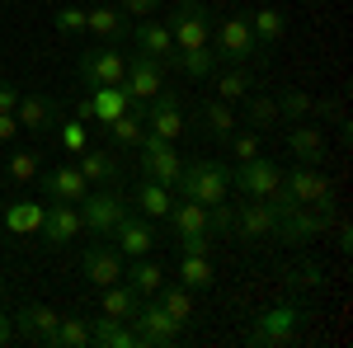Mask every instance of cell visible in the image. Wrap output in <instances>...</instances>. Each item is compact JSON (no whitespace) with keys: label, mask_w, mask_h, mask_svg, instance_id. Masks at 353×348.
<instances>
[{"label":"cell","mask_w":353,"mask_h":348,"mask_svg":"<svg viewBox=\"0 0 353 348\" xmlns=\"http://www.w3.org/2000/svg\"><path fill=\"white\" fill-rule=\"evenodd\" d=\"M283 188H288V198H292L297 207H311V212H321V216H334V188H330V179L316 170V165L288 170V174H283Z\"/></svg>","instance_id":"277c9868"},{"label":"cell","mask_w":353,"mask_h":348,"mask_svg":"<svg viewBox=\"0 0 353 348\" xmlns=\"http://www.w3.org/2000/svg\"><path fill=\"white\" fill-rule=\"evenodd\" d=\"M283 184V170L269 156H250V161H231V188H241L245 198H269L273 188Z\"/></svg>","instance_id":"9c48e42d"},{"label":"cell","mask_w":353,"mask_h":348,"mask_svg":"<svg viewBox=\"0 0 353 348\" xmlns=\"http://www.w3.org/2000/svg\"><path fill=\"white\" fill-rule=\"evenodd\" d=\"M123 90H128V99H132V104L151 99V94H161V90H165V66H161V61H151V57H128Z\"/></svg>","instance_id":"9a60e30c"},{"label":"cell","mask_w":353,"mask_h":348,"mask_svg":"<svg viewBox=\"0 0 353 348\" xmlns=\"http://www.w3.org/2000/svg\"><path fill=\"white\" fill-rule=\"evenodd\" d=\"M250 33H254V48H259V57H269L273 48L283 43V33H288V19H283V10H273V5L254 10V14H250Z\"/></svg>","instance_id":"7402d4cb"},{"label":"cell","mask_w":353,"mask_h":348,"mask_svg":"<svg viewBox=\"0 0 353 348\" xmlns=\"http://www.w3.org/2000/svg\"><path fill=\"white\" fill-rule=\"evenodd\" d=\"M170 207H174V193L165 184H156V179H141V184H137V212L141 216L156 221V216H165Z\"/></svg>","instance_id":"1f68e13d"},{"label":"cell","mask_w":353,"mask_h":348,"mask_svg":"<svg viewBox=\"0 0 353 348\" xmlns=\"http://www.w3.org/2000/svg\"><path fill=\"white\" fill-rule=\"evenodd\" d=\"M330 226H334V249H339V254H349V249H353V226H349V216L334 212V221H330Z\"/></svg>","instance_id":"7bdbcfd3"},{"label":"cell","mask_w":353,"mask_h":348,"mask_svg":"<svg viewBox=\"0 0 353 348\" xmlns=\"http://www.w3.org/2000/svg\"><path fill=\"white\" fill-rule=\"evenodd\" d=\"M5 344H14V316L0 311V348H5Z\"/></svg>","instance_id":"681fc988"},{"label":"cell","mask_w":353,"mask_h":348,"mask_svg":"<svg viewBox=\"0 0 353 348\" xmlns=\"http://www.w3.org/2000/svg\"><path fill=\"white\" fill-rule=\"evenodd\" d=\"M123 71H128V52H118V43L85 48V52H81V81H85V90L123 85Z\"/></svg>","instance_id":"ba28073f"},{"label":"cell","mask_w":353,"mask_h":348,"mask_svg":"<svg viewBox=\"0 0 353 348\" xmlns=\"http://www.w3.org/2000/svg\"><path fill=\"white\" fill-rule=\"evenodd\" d=\"M123 254L113 249V245L104 240H94V245H85V254H81V268H85V278L94 283V287H113V283H123Z\"/></svg>","instance_id":"5bb4252c"},{"label":"cell","mask_w":353,"mask_h":348,"mask_svg":"<svg viewBox=\"0 0 353 348\" xmlns=\"http://www.w3.org/2000/svg\"><path fill=\"white\" fill-rule=\"evenodd\" d=\"M141 170H146V179H156V184L174 188V179H179L184 161H179V156H174V146L165 141V146H151V151H141Z\"/></svg>","instance_id":"484cf974"},{"label":"cell","mask_w":353,"mask_h":348,"mask_svg":"<svg viewBox=\"0 0 353 348\" xmlns=\"http://www.w3.org/2000/svg\"><path fill=\"white\" fill-rule=\"evenodd\" d=\"M85 33H94L104 43H123L132 33V24H128V14L118 5H94V10H85Z\"/></svg>","instance_id":"44dd1931"},{"label":"cell","mask_w":353,"mask_h":348,"mask_svg":"<svg viewBox=\"0 0 353 348\" xmlns=\"http://www.w3.org/2000/svg\"><path fill=\"white\" fill-rule=\"evenodd\" d=\"M19 94H24V90H19V85L0 81V113H14V108H19Z\"/></svg>","instance_id":"7dc6e473"},{"label":"cell","mask_w":353,"mask_h":348,"mask_svg":"<svg viewBox=\"0 0 353 348\" xmlns=\"http://www.w3.org/2000/svg\"><path fill=\"white\" fill-rule=\"evenodd\" d=\"M301 316H306V311H301L297 301L264 306V311L250 320V329H245V344H250V348H283L301 329Z\"/></svg>","instance_id":"7a4b0ae2"},{"label":"cell","mask_w":353,"mask_h":348,"mask_svg":"<svg viewBox=\"0 0 353 348\" xmlns=\"http://www.w3.org/2000/svg\"><path fill=\"white\" fill-rule=\"evenodd\" d=\"M19 136V118L14 113H0V141H14Z\"/></svg>","instance_id":"c3c4849f"},{"label":"cell","mask_w":353,"mask_h":348,"mask_svg":"<svg viewBox=\"0 0 353 348\" xmlns=\"http://www.w3.org/2000/svg\"><path fill=\"white\" fill-rule=\"evenodd\" d=\"M212 57H217L221 66H250V61H264V57H259V48H254V33H250V19H245V14L221 19Z\"/></svg>","instance_id":"52a82bcc"},{"label":"cell","mask_w":353,"mask_h":348,"mask_svg":"<svg viewBox=\"0 0 353 348\" xmlns=\"http://www.w3.org/2000/svg\"><path fill=\"white\" fill-rule=\"evenodd\" d=\"M57 127H61V146H66V151H71V156H76V151H85V146H90V127H85L81 118H71V123H57Z\"/></svg>","instance_id":"60d3db41"},{"label":"cell","mask_w":353,"mask_h":348,"mask_svg":"<svg viewBox=\"0 0 353 348\" xmlns=\"http://www.w3.org/2000/svg\"><path fill=\"white\" fill-rule=\"evenodd\" d=\"M38 156H33V151H10V156H5V174H10V179H14V184H28V179H38Z\"/></svg>","instance_id":"f35d334b"},{"label":"cell","mask_w":353,"mask_h":348,"mask_svg":"<svg viewBox=\"0 0 353 348\" xmlns=\"http://www.w3.org/2000/svg\"><path fill=\"white\" fill-rule=\"evenodd\" d=\"M236 127H241V113L226 104V99H208V104H203V132H208V136L226 141Z\"/></svg>","instance_id":"f546056e"},{"label":"cell","mask_w":353,"mask_h":348,"mask_svg":"<svg viewBox=\"0 0 353 348\" xmlns=\"http://www.w3.org/2000/svg\"><path fill=\"white\" fill-rule=\"evenodd\" d=\"M76 118H81V123H94V108H90V94H85L81 104H76Z\"/></svg>","instance_id":"f907efd6"},{"label":"cell","mask_w":353,"mask_h":348,"mask_svg":"<svg viewBox=\"0 0 353 348\" xmlns=\"http://www.w3.org/2000/svg\"><path fill=\"white\" fill-rule=\"evenodd\" d=\"M156 301H161V306H165V311H170V316H174L179 325H189L193 316H198V311H193V292L184 287V283H174V287L165 283L161 292H156Z\"/></svg>","instance_id":"836d02e7"},{"label":"cell","mask_w":353,"mask_h":348,"mask_svg":"<svg viewBox=\"0 0 353 348\" xmlns=\"http://www.w3.org/2000/svg\"><path fill=\"white\" fill-rule=\"evenodd\" d=\"M283 118H278V104H273V94H245V118L241 127H250V132H264V127H278Z\"/></svg>","instance_id":"4dcf8cb0"},{"label":"cell","mask_w":353,"mask_h":348,"mask_svg":"<svg viewBox=\"0 0 353 348\" xmlns=\"http://www.w3.org/2000/svg\"><path fill=\"white\" fill-rule=\"evenodd\" d=\"M330 221L334 216H321V212H311V207H288V212H278V240L283 245H311L316 236H325L330 231Z\"/></svg>","instance_id":"7c38bea8"},{"label":"cell","mask_w":353,"mask_h":348,"mask_svg":"<svg viewBox=\"0 0 353 348\" xmlns=\"http://www.w3.org/2000/svg\"><path fill=\"white\" fill-rule=\"evenodd\" d=\"M288 151H292L301 165H325V132L311 127L306 118H301V123H288Z\"/></svg>","instance_id":"ffe728a7"},{"label":"cell","mask_w":353,"mask_h":348,"mask_svg":"<svg viewBox=\"0 0 353 348\" xmlns=\"http://www.w3.org/2000/svg\"><path fill=\"white\" fill-rule=\"evenodd\" d=\"M174 71H184L193 81H208L212 71H217V57L212 48H193V52H174Z\"/></svg>","instance_id":"d590c367"},{"label":"cell","mask_w":353,"mask_h":348,"mask_svg":"<svg viewBox=\"0 0 353 348\" xmlns=\"http://www.w3.org/2000/svg\"><path fill=\"white\" fill-rule=\"evenodd\" d=\"M57 316L52 306H43V301H24V311H14V334H24V339H33V344H48L57 329Z\"/></svg>","instance_id":"ac0fdd59"},{"label":"cell","mask_w":353,"mask_h":348,"mask_svg":"<svg viewBox=\"0 0 353 348\" xmlns=\"http://www.w3.org/2000/svg\"><path fill=\"white\" fill-rule=\"evenodd\" d=\"M14 118H19V132L48 136V132H57V123H61V108H57V99H48V94H19Z\"/></svg>","instance_id":"2e32d148"},{"label":"cell","mask_w":353,"mask_h":348,"mask_svg":"<svg viewBox=\"0 0 353 348\" xmlns=\"http://www.w3.org/2000/svg\"><path fill=\"white\" fill-rule=\"evenodd\" d=\"M179 283L189 292H208L217 283V268H212V254H179Z\"/></svg>","instance_id":"83f0119b"},{"label":"cell","mask_w":353,"mask_h":348,"mask_svg":"<svg viewBox=\"0 0 353 348\" xmlns=\"http://www.w3.org/2000/svg\"><path fill=\"white\" fill-rule=\"evenodd\" d=\"M179 254H212V236L203 231V236H184L179 240Z\"/></svg>","instance_id":"bcb514c9"},{"label":"cell","mask_w":353,"mask_h":348,"mask_svg":"<svg viewBox=\"0 0 353 348\" xmlns=\"http://www.w3.org/2000/svg\"><path fill=\"white\" fill-rule=\"evenodd\" d=\"M311 113H316L321 123H339V118H344V108H339V99H311Z\"/></svg>","instance_id":"ee69618b"},{"label":"cell","mask_w":353,"mask_h":348,"mask_svg":"<svg viewBox=\"0 0 353 348\" xmlns=\"http://www.w3.org/2000/svg\"><path fill=\"white\" fill-rule=\"evenodd\" d=\"M231 236L245 245H264L278 240V212L259 198H245V207H236V221H231Z\"/></svg>","instance_id":"30bf717a"},{"label":"cell","mask_w":353,"mask_h":348,"mask_svg":"<svg viewBox=\"0 0 353 348\" xmlns=\"http://www.w3.org/2000/svg\"><path fill=\"white\" fill-rule=\"evenodd\" d=\"M174 5H179V0H174Z\"/></svg>","instance_id":"816d5d0a"},{"label":"cell","mask_w":353,"mask_h":348,"mask_svg":"<svg viewBox=\"0 0 353 348\" xmlns=\"http://www.w3.org/2000/svg\"><path fill=\"white\" fill-rule=\"evenodd\" d=\"M128 38H132L137 57H151V61H161V66H174V38H170V28H165L161 19H141Z\"/></svg>","instance_id":"e0dca14e"},{"label":"cell","mask_w":353,"mask_h":348,"mask_svg":"<svg viewBox=\"0 0 353 348\" xmlns=\"http://www.w3.org/2000/svg\"><path fill=\"white\" fill-rule=\"evenodd\" d=\"M0 292H5V287H0Z\"/></svg>","instance_id":"f5cc1de1"},{"label":"cell","mask_w":353,"mask_h":348,"mask_svg":"<svg viewBox=\"0 0 353 348\" xmlns=\"http://www.w3.org/2000/svg\"><path fill=\"white\" fill-rule=\"evenodd\" d=\"M226 151H231V161H250V156H259V132L236 127V132L226 136Z\"/></svg>","instance_id":"ab89813d"},{"label":"cell","mask_w":353,"mask_h":348,"mask_svg":"<svg viewBox=\"0 0 353 348\" xmlns=\"http://www.w3.org/2000/svg\"><path fill=\"white\" fill-rule=\"evenodd\" d=\"M118 10H123V14H141V19H156V10H161V0H123Z\"/></svg>","instance_id":"f6af8a7d"},{"label":"cell","mask_w":353,"mask_h":348,"mask_svg":"<svg viewBox=\"0 0 353 348\" xmlns=\"http://www.w3.org/2000/svg\"><path fill=\"white\" fill-rule=\"evenodd\" d=\"M132 329H137V344L170 348L174 339H179V329H184V325L174 320L156 296H141V306H137V316H132Z\"/></svg>","instance_id":"8992f818"},{"label":"cell","mask_w":353,"mask_h":348,"mask_svg":"<svg viewBox=\"0 0 353 348\" xmlns=\"http://www.w3.org/2000/svg\"><path fill=\"white\" fill-rule=\"evenodd\" d=\"M90 108H94V123H99V127H109L118 113H128V108H132V99H128V90H123V85H104V90H94V94H90Z\"/></svg>","instance_id":"f1b7e54d"},{"label":"cell","mask_w":353,"mask_h":348,"mask_svg":"<svg viewBox=\"0 0 353 348\" xmlns=\"http://www.w3.org/2000/svg\"><path fill=\"white\" fill-rule=\"evenodd\" d=\"M57 33H85V10L81 5H61V10H57Z\"/></svg>","instance_id":"b9f144b4"},{"label":"cell","mask_w":353,"mask_h":348,"mask_svg":"<svg viewBox=\"0 0 353 348\" xmlns=\"http://www.w3.org/2000/svg\"><path fill=\"white\" fill-rule=\"evenodd\" d=\"M165 28H170V38H174V52L212 48V14H208V10H203L198 0H179Z\"/></svg>","instance_id":"5b68a950"},{"label":"cell","mask_w":353,"mask_h":348,"mask_svg":"<svg viewBox=\"0 0 353 348\" xmlns=\"http://www.w3.org/2000/svg\"><path fill=\"white\" fill-rule=\"evenodd\" d=\"M43 193H48V203H81L90 193V184H85V174L76 165H57V170L43 174Z\"/></svg>","instance_id":"d6986e66"},{"label":"cell","mask_w":353,"mask_h":348,"mask_svg":"<svg viewBox=\"0 0 353 348\" xmlns=\"http://www.w3.org/2000/svg\"><path fill=\"white\" fill-rule=\"evenodd\" d=\"M174 188H179V198H193L203 207H217L231 193V161H184Z\"/></svg>","instance_id":"6da1fadb"},{"label":"cell","mask_w":353,"mask_h":348,"mask_svg":"<svg viewBox=\"0 0 353 348\" xmlns=\"http://www.w3.org/2000/svg\"><path fill=\"white\" fill-rule=\"evenodd\" d=\"M283 283H288V292H306V287H325V268L306 259V264L288 268V273H283Z\"/></svg>","instance_id":"74e56055"},{"label":"cell","mask_w":353,"mask_h":348,"mask_svg":"<svg viewBox=\"0 0 353 348\" xmlns=\"http://www.w3.org/2000/svg\"><path fill=\"white\" fill-rule=\"evenodd\" d=\"M273 104H278V118H288V123L311 118V94H306V90H278Z\"/></svg>","instance_id":"8d00e7d4"},{"label":"cell","mask_w":353,"mask_h":348,"mask_svg":"<svg viewBox=\"0 0 353 348\" xmlns=\"http://www.w3.org/2000/svg\"><path fill=\"white\" fill-rule=\"evenodd\" d=\"M38 236H43L48 249H66V245L81 240L85 226H81L76 203H48V207H43V226H38Z\"/></svg>","instance_id":"8fae6325"},{"label":"cell","mask_w":353,"mask_h":348,"mask_svg":"<svg viewBox=\"0 0 353 348\" xmlns=\"http://www.w3.org/2000/svg\"><path fill=\"white\" fill-rule=\"evenodd\" d=\"M141 296L128 287V283H113V287H99V316H113V320H128L132 325Z\"/></svg>","instance_id":"4316f807"},{"label":"cell","mask_w":353,"mask_h":348,"mask_svg":"<svg viewBox=\"0 0 353 348\" xmlns=\"http://www.w3.org/2000/svg\"><path fill=\"white\" fill-rule=\"evenodd\" d=\"M113 249L123 254V259H141V254H151L156 249V226H151V216L141 212H128L118 226H113Z\"/></svg>","instance_id":"4fadbf2b"},{"label":"cell","mask_w":353,"mask_h":348,"mask_svg":"<svg viewBox=\"0 0 353 348\" xmlns=\"http://www.w3.org/2000/svg\"><path fill=\"white\" fill-rule=\"evenodd\" d=\"M123 283H128L137 296H156L165 287V268L151 264V254H141V259H128V264H123Z\"/></svg>","instance_id":"d4e9b609"},{"label":"cell","mask_w":353,"mask_h":348,"mask_svg":"<svg viewBox=\"0 0 353 348\" xmlns=\"http://www.w3.org/2000/svg\"><path fill=\"white\" fill-rule=\"evenodd\" d=\"M94 339H90V320L85 316H61L52 329V339H48V348H90Z\"/></svg>","instance_id":"d6a6232c"},{"label":"cell","mask_w":353,"mask_h":348,"mask_svg":"<svg viewBox=\"0 0 353 348\" xmlns=\"http://www.w3.org/2000/svg\"><path fill=\"white\" fill-rule=\"evenodd\" d=\"M76 170L85 174V184H118V174H123V165H118V156H109V151H94V146H85V151H76Z\"/></svg>","instance_id":"603a6c76"},{"label":"cell","mask_w":353,"mask_h":348,"mask_svg":"<svg viewBox=\"0 0 353 348\" xmlns=\"http://www.w3.org/2000/svg\"><path fill=\"white\" fill-rule=\"evenodd\" d=\"M217 99H226V104H236V99H245L250 90H254V81H250V71L245 66H226V71H217Z\"/></svg>","instance_id":"e575fe53"},{"label":"cell","mask_w":353,"mask_h":348,"mask_svg":"<svg viewBox=\"0 0 353 348\" xmlns=\"http://www.w3.org/2000/svg\"><path fill=\"white\" fill-rule=\"evenodd\" d=\"M76 212H81L85 236L104 240V236H113V226H118L123 216L132 212V203H128V198H123L118 188H90L81 203H76Z\"/></svg>","instance_id":"3957f363"},{"label":"cell","mask_w":353,"mask_h":348,"mask_svg":"<svg viewBox=\"0 0 353 348\" xmlns=\"http://www.w3.org/2000/svg\"><path fill=\"white\" fill-rule=\"evenodd\" d=\"M43 207H48V203H24V198H14V203H0V221H5L10 236H38Z\"/></svg>","instance_id":"cb8c5ba5"}]
</instances>
